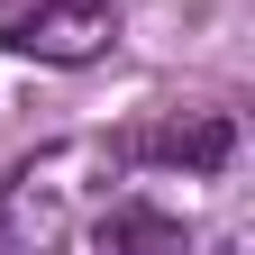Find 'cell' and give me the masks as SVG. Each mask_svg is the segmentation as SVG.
<instances>
[{
  "label": "cell",
  "instance_id": "cell-1",
  "mask_svg": "<svg viewBox=\"0 0 255 255\" xmlns=\"http://www.w3.org/2000/svg\"><path fill=\"white\" fill-rule=\"evenodd\" d=\"M137 173L128 137H64L37 146L27 164L0 182V255H55V246H82V228L101 219Z\"/></svg>",
  "mask_w": 255,
  "mask_h": 255
},
{
  "label": "cell",
  "instance_id": "cell-2",
  "mask_svg": "<svg viewBox=\"0 0 255 255\" xmlns=\"http://www.w3.org/2000/svg\"><path fill=\"white\" fill-rule=\"evenodd\" d=\"M0 46L37 64H91L119 46V0H0Z\"/></svg>",
  "mask_w": 255,
  "mask_h": 255
},
{
  "label": "cell",
  "instance_id": "cell-3",
  "mask_svg": "<svg viewBox=\"0 0 255 255\" xmlns=\"http://www.w3.org/2000/svg\"><path fill=\"white\" fill-rule=\"evenodd\" d=\"M128 155L155 164V173H182V182H219L237 164V119L228 110H164L155 128L128 137Z\"/></svg>",
  "mask_w": 255,
  "mask_h": 255
}]
</instances>
